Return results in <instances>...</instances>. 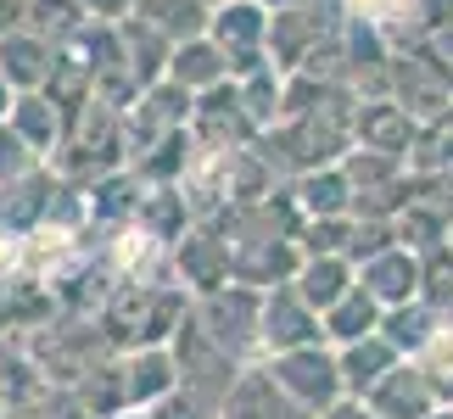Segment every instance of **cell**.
Returning <instances> with one entry per match:
<instances>
[{
    "label": "cell",
    "mask_w": 453,
    "mask_h": 419,
    "mask_svg": "<svg viewBox=\"0 0 453 419\" xmlns=\"http://www.w3.org/2000/svg\"><path fill=\"white\" fill-rule=\"evenodd\" d=\"M414 279H420V269L409 263V257H387V263H375V286H364L375 296V302H392V296L414 291Z\"/></svg>",
    "instance_id": "7a4b0ae2"
},
{
    "label": "cell",
    "mask_w": 453,
    "mask_h": 419,
    "mask_svg": "<svg viewBox=\"0 0 453 419\" xmlns=\"http://www.w3.org/2000/svg\"><path fill=\"white\" fill-rule=\"evenodd\" d=\"M325 419H380V414H364V408H336V414H325Z\"/></svg>",
    "instance_id": "3957f363"
},
{
    "label": "cell",
    "mask_w": 453,
    "mask_h": 419,
    "mask_svg": "<svg viewBox=\"0 0 453 419\" xmlns=\"http://www.w3.org/2000/svg\"><path fill=\"white\" fill-rule=\"evenodd\" d=\"M437 419H453V414H437Z\"/></svg>",
    "instance_id": "277c9868"
},
{
    "label": "cell",
    "mask_w": 453,
    "mask_h": 419,
    "mask_svg": "<svg viewBox=\"0 0 453 419\" xmlns=\"http://www.w3.org/2000/svg\"><path fill=\"white\" fill-rule=\"evenodd\" d=\"M375 319H380V302H375L370 291H353L342 313H330V330H336L342 341H358V336H375V330H370Z\"/></svg>",
    "instance_id": "6da1fadb"
}]
</instances>
